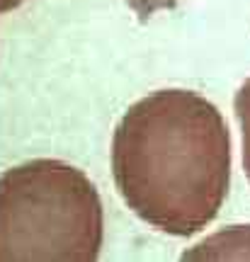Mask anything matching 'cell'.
I'll return each mask as SVG.
<instances>
[{
  "label": "cell",
  "instance_id": "1",
  "mask_svg": "<svg viewBox=\"0 0 250 262\" xmlns=\"http://www.w3.org/2000/svg\"><path fill=\"white\" fill-rule=\"evenodd\" d=\"M112 175L141 221L170 235H192L216 219L228 194V126L192 90L151 93L114 129Z\"/></svg>",
  "mask_w": 250,
  "mask_h": 262
},
{
  "label": "cell",
  "instance_id": "2",
  "mask_svg": "<svg viewBox=\"0 0 250 262\" xmlns=\"http://www.w3.org/2000/svg\"><path fill=\"white\" fill-rule=\"evenodd\" d=\"M102 235L100 194L78 168L39 158L0 175V262H90Z\"/></svg>",
  "mask_w": 250,
  "mask_h": 262
},
{
  "label": "cell",
  "instance_id": "3",
  "mask_svg": "<svg viewBox=\"0 0 250 262\" xmlns=\"http://www.w3.org/2000/svg\"><path fill=\"white\" fill-rule=\"evenodd\" d=\"M233 110L236 117L241 122V131H243V168L245 175L250 180V78L238 88L236 100H233Z\"/></svg>",
  "mask_w": 250,
  "mask_h": 262
},
{
  "label": "cell",
  "instance_id": "4",
  "mask_svg": "<svg viewBox=\"0 0 250 262\" xmlns=\"http://www.w3.org/2000/svg\"><path fill=\"white\" fill-rule=\"evenodd\" d=\"M127 5H129L136 15H139L141 22H149L156 12H160V10H170L175 8L180 0H124Z\"/></svg>",
  "mask_w": 250,
  "mask_h": 262
},
{
  "label": "cell",
  "instance_id": "5",
  "mask_svg": "<svg viewBox=\"0 0 250 262\" xmlns=\"http://www.w3.org/2000/svg\"><path fill=\"white\" fill-rule=\"evenodd\" d=\"M25 0H0V15L8 12V10H15L17 5H22Z\"/></svg>",
  "mask_w": 250,
  "mask_h": 262
}]
</instances>
